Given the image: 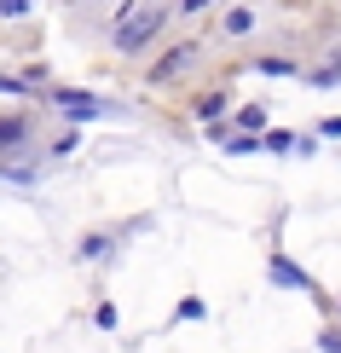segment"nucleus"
Instances as JSON below:
<instances>
[{"mask_svg":"<svg viewBox=\"0 0 341 353\" xmlns=\"http://www.w3.org/2000/svg\"><path fill=\"white\" fill-rule=\"evenodd\" d=\"M156 29H162V12H139V18H127L122 29H116V47H122V52H139Z\"/></svg>","mask_w":341,"mask_h":353,"instance_id":"f257e3e1","label":"nucleus"},{"mask_svg":"<svg viewBox=\"0 0 341 353\" xmlns=\"http://www.w3.org/2000/svg\"><path fill=\"white\" fill-rule=\"evenodd\" d=\"M52 105L64 116H116V105H105V99H93V93H52Z\"/></svg>","mask_w":341,"mask_h":353,"instance_id":"f03ea898","label":"nucleus"},{"mask_svg":"<svg viewBox=\"0 0 341 353\" xmlns=\"http://www.w3.org/2000/svg\"><path fill=\"white\" fill-rule=\"evenodd\" d=\"M272 278H278V284H284V290H313V278H307L301 267H289L284 255H272Z\"/></svg>","mask_w":341,"mask_h":353,"instance_id":"7ed1b4c3","label":"nucleus"},{"mask_svg":"<svg viewBox=\"0 0 341 353\" xmlns=\"http://www.w3.org/2000/svg\"><path fill=\"white\" fill-rule=\"evenodd\" d=\"M185 64H191V47H180V52H168V58H162V64L151 70V81H168L174 70H185Z\"/></svg>","mask_w":341,"mask_h":353,"instance_id":"20e7f679","label":"nucleus"},{"mask_svg":"<svg viewBox=\"0 0 341 353\" xmlns=\"http://www.w3.org/2000/svg\"><path fill=\"white\" fill-rule=\"evenodd\" d=\"M249 29H255V12H249V6L226 12V35H249Z\"/></svg>","mask_w":341,"mask_h":353,"instance_id":"39448f33","label":"nucleus"},{"mask_svg":"<svg viewBox=\"0 0 341 353\" xmlns=\"http://www.w3.org/2000/svg\"><path fill=\"white\" fill-rule=\"evenodd\" d=\"M266 151H278V157H284V151H301V139H295V134H266Z\"/></svg>","mask_w":341,"mask_h":353,"instance_id":"423d86ee","label":"nucleus"},{"mask_svg":"<svg viewBox=\"0 0 341 353\" xmlns=\"http://www.w3.org/2000/svg\"><path fill=\"white\" fill-rule=\"evenodd\" d=\"M289 70H295L289 58H260V76H289Z\"/></svg>","mask_w":341,"mask_h":353,"instance_id":"0eeeda50","label":"nucleus"},{"mask_svg":"<svg viewBox=\"0 0 341 353\" xmlns=\"http://www.w3.org/2000/svg\"><path fill=\"white\" fill-rule=\"evenodd\" d=\"M197 110H203V116H209V122H214V116H220V110H226V93H209V99H203V105H197Z\"/></svg>","mask_w":341,"mask_h":353,"instance_id":"6e6552de","label":"nucleus"},{"mask_svg":"<svg viewBox=\"0 0 341 353\" xmlns=\"http://www.w3.org/2000/svg\"><path fill=\"white\" fill-rule=\"evenodd\" d=\"M29 12V0H6V18H23Z\"/></svg>","mask_w":341,"mask_h":353,"instance_id":"1a4fd4ad","label":"nucleus"},{"mask_svg":"<svg viewBox=\"0 0 341 353\" xmlns=\"http://www.w3.org/2000/svg\"><path fill=\"white\" fill-rule=\"evenodd\" d=\"M180 6H185V12H203V6H209V0H180Z\"/></svg>","mask_w":341,"mask_h":353,"instance_id":"9d476101","label":"nucleus"}]
</instances>
